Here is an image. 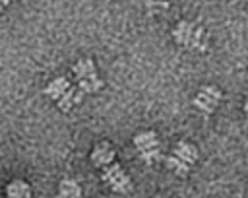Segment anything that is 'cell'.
Here are the masks:
<instances>
[{"instance_id": "1", "label": "cell", "mask_w": 248, "mask_h": 198, "mask_svg": "<svg viewBox=\"0 0 248 198\" xmlns=\"http://www.w3.org/2000/svg\"><path fill=\"white\" fill-rule=\"evenodd\" d=\"M172 37L182 47L198 49V50L205 49V31H203V27H200V25H196L192 21H186V19L180 21L172 31Z\"/></svg>"}, {"instance_id": "2", "label": "cell", "mask_w": 248, "mask_h": 198, "mask_svg": "<svg viewBox=\"0 0 248 198\" xmlns=\"http://www.w3.org/2000/svg\"><path fill=\"white\" fill-rule=\"evenodd\" d=\"M103 169H105L103 171V181L108 182L114 192H128L132 188L130 177H126V173L122 171V167L118 163H110Z\"/></svg>"}, {"instance_id": "3", "label": "cell", "mask_w": 248, "mask_h": 198, "mask_svg": "<svg viewBox=\"0 0 248 198\" xmlns=\"http://www.w3.org/2000/svg\"><path fill=\"white\" fill-rule=\"evenodd\" d=\"M219 99H221V91H219L217 87H213V85H205V87H202L200 93L196 95L194 105H196L200 111H203V113H213V109L217 107Z\"/></svg>"}, {"instance_id": "4", "label": "cell", "mask_w": 248, "mask_h": 198, "mask_svg": "<svg viewBox=\"0 0 248 198\" xmlns=\"http://www.w3.org/2000/svg\"><path fill=\"white\" fill-rule=\"evenodd\" d=\"M112 159H114V149L110 148V144H99L93 151H91V161H93V165H97V167H107V165H110L112 163Z\"/></svg>"}, {"instance_id": "5", "label": "cell", "mask_w": 248, "mask_h": 198, "mask_svg": "<svg viewBox=\"0 0 248 198\" xmlns=\"http://www.w3.org/2000/svg\"><path fill=\"white\" fill-rule=\"evenodd\" d=\"M74 76L79 80H91V82H99L97 74H95V66H93V60L85 58V60H79L74 64Z\"/></svg>"}, {"instance_id": "6", "label": "cell", "mask_w": 248, "mask_h": 198, "mask_svg": "<svg viewBox=\"0 0 248 198\" xmlns=\"http://www.w3.org/2000/svg\"><path fill=\"white\" fill-rule=\"evenodd\" d=\"M134 144H136V148L140 149V153L159 148V140H157L155 132H143V134L134 136Z\"/></svg>"}, {"instance_id": "7", "label": "cell", "mask_w": 248, "mask_h": 198, "mask_svg": "<svg viewBox=\"0 0 248 198\" xmlns=\"http://www.w3.org/2000/svg\"><path fill=\"white\" fill-rule=\"evenodd\" d=\"M70 87H72V85L68 83V80H66V78H56V80H52V82L46 85L45 93H46L48 97H52V99H60V97H62Z\"/></svg>"}, {"instance_id": "8", "label": "cell", "mask_w": 248, "mask_h": 198, "mask_svg": "<svg viewBox=\"0 0 248 198\" xmlns=\"http://www.w3.org/2000/svg\"><path fill=\"white\" fill-rule=\"evenodd\" d=\"M174 155L180 157L182 161L186 163H194L198 159V149L192 146V144H186V142H178L174 146Z\"/></svg>"}, {"instance_id": "9", "label": "cell", "mask_w": 248, "mask_h": 198, "mask_svg": "<svg viewBox=\"0 0 248 198\" xmlns=\"http://www.w3.org/2000/svg\"><path fill=\"white\" fill-rule=\"evenodd\" d=\"M6 192H8V198H29L31 188L23 181H12L6 188Z\"/></svg>"}, {"instance_id": "10", "label": "cell", "mask_w": 248, "mask_h": 198, "mask_svg": "<svg viewBox=\"0 0 248 198\" xmlns=\"http://www.w3.org/2000/svg\"><path fill=\"white\" fill-rule=\"evenodd\" d=\"M58 188H60V198H79V194H81L79 184L72 179H64Z\"/></svg>"}, {"instance_id": "11", "label": "cell", "mask_w": 248, "mask_h": 198, "mask_svg": "<svg viewBox=\"0 0 248 198\" xmlns=\"http://www.w3.org/2000/svg\"><path fill=\"white\" fill-rule=\"evenodd\" d=\"M167 167L169 169H172L174 173H178V175H186L188 171H190V163H186V161H182L180 157H176V155H170V157H167Z\"/></svg>"}, {"instance_id": "12", "label": "cell", "mask_w": 248, "mask_h": 198, "mask_svg": "<svg viewBox=\"0 0 248 198\" xmlns=\"http://www.w3.org/2000/svg\"><path fill=\"white\" fill-rule=\"evenodd\" d=\"M74 103H78V87H70L60 99H58V109L62 111H68Z\"/></svg>"}, {"instance_id": "13", "label": "cell", "mask_w": 248, "mask_h": 198, "mask_svg": "<svg viewBox=\"0 0 248 198\" xmlns=\"http://www.w3.org/2000/svg\"><path fill=\"white\" fill-rule=\"evenodd\" d=\"M159 157H161L159 148H155V149H149V151H143V153H141V159H143V161H147V163H151V161H155V159H159Z\"/></svg>"}, {"instance_id": "14", "label": "cell", "mask_w": 248, "mask_h": 198, "mask_svg": "<svg viewBox=\"0 0 248 198\" xmlns=\"http://www.w3.org/2000/svg\"><path fill=\"white\" fill-rule=\"evenodd\" d=\"M145 4H147V6H151V8H153V6H161V8H167V6H169L165 0H161V2H159V0H147Z\"/></svg>"}, {"instance_id": "15", "label": "cell", "mask_w": 248, "mask_h": 198, "mask_svg": "<svg viewBox=\"0 0 248 198\" xmlns=\"http://www.w3.org/2000/svg\"><path fill=\"white\" fill-rule=\"evenodd\" d=\"M244 111H246V113H248V101H246V103H244Z\"/></svg>"}, {"instance_id": "16", "label": "cell", "mask_w": 248, "mask_h": 198, "mask_svg": "<svg viewBox=\"0 0 248 198\" xmlns=\"http://www.w3.org/2000/svg\"><path fill=\"white\" fill-rule=\"evenodd\" d=\"M2 2H4V4H8V2H10V0H2Z\"/></svg>"}, {"instance_id": "17", "label": "cell", "mask_w": 248, "mask_h": 198, "mask_svg": "<svg viewBox=\"0 0 248 198\" xmlns=\"http://www.w3.org/2000/svg\"><path fill=\"white\" fill-rule=\"evenodd\" d=\"M155 198H161V196H155Z\"/></svg>"}]
</instances>
